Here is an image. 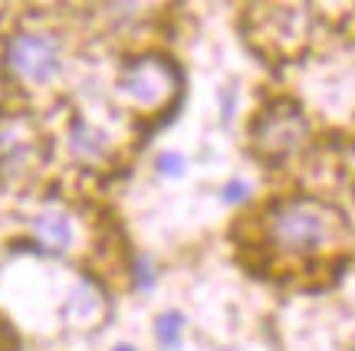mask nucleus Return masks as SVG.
Returning <instances> with one entry per match:
<instances>
[{
  "instance_id": "obj_8",
  "label": "nucleus",
  "mask_w": 355,
  "mask_h": 351,
  "mask_svg": "<svg viewBox=\"0 0 355 351\" xmlns=\"http://www.w3.org/2000/svg\"><path fill=\"white\" fill-rule=\"evenodd\" d=\"M73 151L83 154V158H99L102 151H105V135H102L99 128H92L89 122H73Z\"/></svg>"
},
{
  "instance_id": "obj_11",
  "label": "nucleus",
  "mask_w": 355,
  "mask_h": 351,
  "mask_svg": "<svg viewBox=\"0 0 355 351\" xmlns=\"http://www.w3.org/2000/svg\"><path fill=\"white\" fill-rule=\"evenodd\" d=\"M155 282H158V273H155V266L145 260V256H139L135 260V289L139 292H152Z\"/></svg>"
},
{
  "instance_id": "obj_4",
  "label": "nucleus",
  "mask_w": 355,
  "mask_h": 351,
  "mask_svg": "<svg viewBox=\"0 0 355 351\" xmlns=\"http://www.w3.org/2000/svg\"><path fill=\"white\" fill-rule=\"evenodd\" d=\"M3 63L20 82H33L43 86L60 75L63 69V56L53 37L43 33H13L3 46Z\"/></svg>"
},
{
  "instance_id": "obj_10",
  "label": "nucleus",
  "mask_w": 355,
  "mask_h": 351,
  "mask_svg": "<svg viewBox=\"0 0 355 351\" xmlns=\"http://www.w3.org/2000/svg\"><path fill=\"white\" fill-rule=\"evenodd\" d=\"M247 197H250V184L243 177H230L227 184L220 188V201L224 204H243Z\"/></svg>"
},
{
  "instance_id": "obj_3",
  "label": "nucleus",
  "mask_w": 355,
  "mask_h": 351,
  "mask_svg": "<svg viewBox=\"0 0 355 351\" xmlns=\"http://www.w3.org/2000/svg\"><path fill=\"white\" fill-rule=\"evenodd\" d=\"M181 89V73L165 56H139L125 63L119 75V92L139 109H162L168 99H175Z\"/></svg>"
},
{
  "instance_id": "obj_12",
  "label": "nucleus",
  "mask_w": 355,
  "mask_h": 351,
  "mask_svg": "<svg viewBox=\"0 0 355 351\" xmlns=\"http://www.w3.org/2000/svg\"><path fill=\"white\" fill-rule=\"evenodd\" d=\"M112 351H135V345H115Z\"/></svg>"
},
{
  "instance_id": "obj_1",
  "label": "nucleus",
  "mask_w": 355,
  "mask_h": 351,
  "mask_svg": "<svg viewBox=\"0 0 355 351\" xmlns=\"http://www.w3.org/2000/svg\"><path fill=\"white\" fill-rule=\"evenodd\" d=\"M339 213L316 197H290L266 210V240L286 256H313L339 233Z\"/></svg>"
},
{
  "instance_id": "obj_5",
  "label": "nucleus",
  "mask_w": 355,
  "mask_h": 351,
  "mask_svg": "<svg viewBox=\"0 0 355 351\" xmlns=\"http://www.w3.org/2000/svg\"><path fill=\"white\" fill-rule=\"evenodd\" d=\"M33 233H37V240L50 253H63L66 246L73 243V224H69V217H66V213H56V210L37 213Z\"/></svg>"
},
{
  "instance_id": "obj_9",
  "label": "nucleus",
  "mask_w": 355,
  "mask_h": 351,
  "mask_svg": "<svg viewBox=\"0 0 355 351\" xmlns=\"http://www.w3.org/2000/svg\"><path fill=\"white\" fill-rule=\"evenodd\" d=\"M155 168H158V174L165 177H181L184 174V154H178V151H162L158 158H155Z\"/></svg>"
},
{
  "instance_id": "obj_6",
  "label": "nucleus",
  "mask_w": 355,
  "mask_h": 351,
  "mask_svg": "<svg viewBox=\"0 0 355 351\" xmlns=\"http://www.w3.org/2000/svg\"><path fill=\"white\" fill-rule=\"evenodd\" d=\"M33 148V141H30V128L20 125V122H0V164H17L24 161L26 154Z\"/></svg>"
},
{
  "instance_id": "obj_2",
  "label": "nucleus",
  "mask_w": 355,
  "mask_h": 351,
  "mask_svg": "<svg viewBox=\"0 0 355 351\" xmlns=\"http://www.w3.org/2000/svg\"><path fill=\"white\" fill-rule=\"evenodd\" d=\"M306 135H309V122L293 99L270 102L250 125V145L263 161L290 158L293 151H300Z\"/></svg>"
},
{
  "instance_id": "obj_7",
  "label": "nucleus",
  "mask_w": 355,
  "mask_h": 351,
  "mask_svg": "<svg viewBox=\"0 0 355 351\" xmlns=\"http://www.w3.org/2000/svg\"><path fill=\"white\" fill-rule=\"evenodd\" d=\"M181 335H184V315L168 309L155 318V341L165 351H178L181 348Z\"/></svg>"
}]
</instances>
